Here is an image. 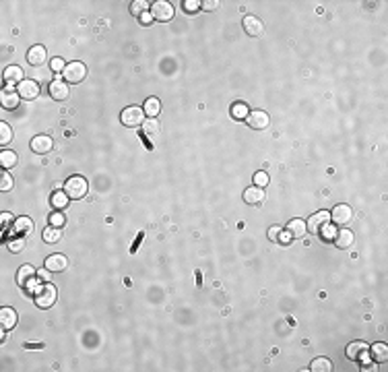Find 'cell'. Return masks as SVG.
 Segmentation results:
<instances>
[{
    "instance_id": "13",
    "label": "cell",
    "mask_w": 388,
    "mask_h": 372,
    "mask_svg": "<svg viewBox=\"0 0 388 372\" xmlns=\"http://www.w3.org/2000/svg\"><path fill=\"white\" fill-rule=\"evenodd\" d=\"M17 93L21 95L23 99H36L37 95H39V85L36 83V81H27L25 79L23 83H19V87H17Z\"/></svg>"
},
{
    "instance_id": "38",
    "label": "cell",
    "mask_w": 388,
    "mask_h": 372,
    "mask_svg": "<svg viewBox=\"0 0 388 372\" xmlns=\"http://www.w3.org/2000/svg\"><path fill=\"white\" fill-rule=\"evenodd\" d=\"M50 68H52L54 73H62L64 68H66V64H64L62 58H52V60H50Z\"/></svg>"
},
{
    "instance_id": "42",
    "label": "cell",
    "mask_w": 388,
    "mask_h": 372,
    "mask_svg": "<svg viewBox=\"0 0 388 372\" xmlns=\"http://www.w3.org/2000/svg\"><path fill=\"white\" fill-rule=\"evenodd\" d=\"M283 230L279 228V226H273L271 230H269V240H273V242H277V238H279V234H281Z\"/></svg>"
},
{
    "instance_id": "39",
    "label": "cell",
    "mask_w": 388,
    "mask_h": 372,
    "mask_svg": "<svg viewBox=\"0 0 388 372\" xmlns=\"http://www.w3.org/2000/svg\"><path fill=\"white\" fill-rule=\"evenodd\" d=\"M184 11H188V13H196L198 8L203 6V2H198V0H184Z\"/></svg>"
},
{
    "instance_id": "30",
    "label": "cell",
    "mask_w": 388,
    "mask_h": 372,
    "mask_svg": "<svg viewBox=\"0 0 388 372\" xmlns=\"http://www.w3.org/2000/svg\"><path fill=\"white\" fill-rule=\"evenodd\" d=\"M50 201H52V207H54V209H66V207H68V195L56 190V193L52 195Z\"/></svg>"
},
{
    "instance_id": "29",
    "label": "cell",
    "mask_w": 388,
    "mask_h": 372,
    "mask_svg": "<svg viewBox=\"0 0 388 372\" xmlns=\"http://www.w3.org/2000/svg\"><path fill=\"white\" fill-rule=\"evenodd\" d=\"M36 277V269H33L31 265H23L21 269H19V273H17V281H19L21 285H25L29 279H33Z\"/></svg>"
},
{
    "instance_id": "14",
    "label": "cell",
    "mask_w": 388,
    "mask_h": 372,
    "mask_svg": "<svg viewBox=\"0 0 388 372\" xmlns=\"http://www.w3.org/2000/svg\"><path fill=\"white\" fill-rule=\"evenodd\" d=\"M2 79H4V85H11V87H15V85H19V83H23V81H25V79H23V71H21V66H15V64H11V66H6V68H4Z\"/></svg>"
},
{
    "instance_id": "20",
    "label": "cell",
    "mask_w": 388,
    "mask_h": 372,
    "mask_svg": "<svg viewBox=\"0 0 388 372\" xmlns=\"http://www.w3.org/2000/svg\"><path fill=\"white\" fill-rule=\"evenodd\" d=\"M17 321H19V318H17V313L13 308H8V306L0 308V325H2V329L11 331V329H15Z\"/></svg>"
},
{
    "instance_id": "46",
    "label": "cell",
    "mask_w": 388,
    "mask_h": 372,
    "mask_svg": "<svg viewBox=\"0 0 388 372\" xmlns=\"http://www.w3.org/2000/svg\"><path fill=\"white\" fill-rule=\"evenodd\" d=\"M48 273H50V271H41V273H39V279H44V281H48Z\"/></svg>"
},
{
    "instance_id": "18",
    "label": "cell",
    "mask_w": 388,
    "mask_h": 372,
    "mask_svg": "<svg viewBox=\"0 0 388 372\" xmlns=\"http://www.w3.org/2000/svg\"><path fill=\"white\" fill-rule=\"evenodd\" d=\"M33 219H29V217H17L15 219V223H13V230H11V234L15 232L17 236H31V232H33Z\"/></svg>"
},
{
    "instance_id": "7",
    "label": "cell",
    "mask_w": 388,
    "mask_h": 372,
    "mask_svg": "<svg viewBox=\"0 0 388 372\" xmlns=\"http://www.w3.org/2000/svg\"><path fill=\"white\" fill-rule=\"evenodd\" d=\"M242 27H244V33L250 38H260L264 33V23L258 19L254 15H246L244 21H242Z\"/></svg>"
},
{
    "instance_id": "5",
    "label": "cell",
    "mask_w": 388,
    "mask_h": 372,
    "mask_svg": "<svg viewBox=\"0 0 388 372\" xmlns=\"http://www.w3.org/2000/svg\"><path fill=\"white\" fill-rule=\"evenodd\" d=\"M151 15H153V21L167 23L174 19V6L167 0H157V2L151 4Z\"/></svg>"
},
{
    "instance_id": "3",
    "label": "cell",
    "mask_w": 388,
    "mask_h": 372,
    "mask_svg": "<svg viewBox=\"0 0 388 372\" xmlns=\"http://www.w3.org/2000/svg\"><path fill=\"white\" fill-rule=\"evenodd\" d=\"M120 120H122L124 126L136 128V126H141L145 122V110L139 108V106H128V108L122 110V116H120Z\"/></svg>"
},
{
    "instance_id": "4",
    "label": "cell",
    "mask_w": 388,
    "mask_h": 372,
    "mask_svg": "<svg viewBox=\"0 0 388 372\" xmlns=\"http://www.w3.org/2000/svg\"><path fill=\"white\" fill-rule=\"evenodd\" d=\"M62 77L66 83H81L85 77H87V66L79 60H74V62H68L66 68L62 71Z\"/></svg>"
},
{
    "instance_id": "43",
    "label": "cell",
    "mask_w": 388,
    "mask_h": 372,
    "mask_svg": "<svg viewBox=\"0 0 388 372\" xmlns=\"http://www.w3.org/2000/svg\"><path fill=\"white\" fill-rule=\"evenodd\" d=\"M291 238H293V236H291V234L285 230V232H281V234H279V238H277V240L281 242V244H289V242H291Z\"/></svg>"
},
{
    "instance_id": "35",
    "label": "cell",
    "mask_w": 388,
    "mask_h": 372,
    "mask_svg": "<svg viewBox=\"0 0 388 372\" xmlns=\"http://www.w3.org/2000/svg\"><path fill=\"white\" fill-rule=\"evenodd\" d=\"M269 182H271V178H269V174L266 172H256L254 174V186H260V188H264V186H269Z\"/></svg>"
},
{
    "instance_id": "9",
    "label": "cell",
    "mask_w": 388,
    "mask_h": 372,
    "mask_svg": "<svg viewBox=\"0 0 388 372\" xmlns=\"http://www.w3.org/2000/svg\"><path fill=\"white\" fill-rule=\"evenodd\" d=\"M48 93H50V98H52V99H56V101H64V99L68 98V95H71V89H68V83H66V81L56 79V81H52V83H50Z\"/></svg>"
},
{
    "instance_id": "12",
    "label": "cell",
    "mask_w": 388,
    "mask_h": 372,
    "mask_svg": "<svg viewBox=\"0 0 388 372\" xmlns=\"http://www.w3.org/2000/svg\"><path fill=\"white\" fill-rule=\"evenodd\" d=\"M353 217V211L349 205H337L334 209L331 211V221L337 223V226H343V223H349Z\"/></svg>"
},
{
    "instance_id": "15",
    "label": "cell",
    "mask_w": 388,
    "mask_h": 372,
    "mask_svg": "<svg viewBox=\"0 0 388 372\" xmlns=\"http://www.w3.org/2000/svg\"><path fill=\"white\" fill-rule=\"evenodd\" d=\"M264 198H266L264 188H260V186H248L244 190V203H248V205H262Z\"/></svg>"
},
{
    "instance_id": "23",
    "label": "cell",
    "mask_w": 388,
    "mask_h": 372,
    "mask_svg": "<svg viewBox=\"0 0 388 372\" xmlns=\"http://www.w3.org/2000/svg\"><path fill=\"white\" fill-rule=\"evenodd\" d=\"M353 240H355V236H353L351 230H341L334 236V244H337V248H349L353 244Z\"/></svg>"
},
{
    "instance_id": "1",
    "label": "cell",
    "mask_w": 388,
    "mask_h": 372,
    "mask_svg": "<svg viewBox=\"0 0 388 372\" xmlns=\"http://www.w3.org/2000/svg\"><path fill=\"white\" fill-rule=\"evenodd\" d=\"M56 296H58V292L54 288V283L46 281V283H39V288L33 294V300H36V304L39 308H50L56 302Z\"/></svg>"
},
{
    "instance_id": "10",
    "label": "cell",
    "mask_w": 388,
    "mask_h": 372,
    "mask_svg": "<svg viewBox=\"0 0 388 372\" xmlns=\"http://www.w3.org/2000/svg\"><path fill=\"white\" fill-rule=\"evenodd\" d=\"M19 99H21V95L17 93L11 85H4L2 93H0V103H2V108L4 110H15L17 106H19Z\"/></svg>"
},
{
    "instance_id": "44",
    "label": "cell",
    "mask_w": 388,
    "mask_h": 372,
    "mask_svg": "<svg viewBox=\"0 0 388 372\" xmlns=\"http://www.w3.org/2000/svg\"><path fill=\"white\" fill-rule=\"evenodd\" d=\"M139 19H141L143 25H149V23H153V15H151V13H145V15L139 17Z\"/></svg>"
},
{
    "instance_id": "21",
    "label": "cell",
    "mask_w": 388,
    "mask_h": 372,
    "mask_svg": "<svg viewBox=\"0 0 388 372\" xmlns=\"http://www.w3.org/2000/svg\"><path fill=\"white\" fill-rule=\"evenodd\" d=\"M287 232L291 234L293 238H304L306 232H308V226H306L304 219H291L287 223Z\"/></svg>"
},
{
    "instance_id": "41",
    "label": "cell",
    "mask_w": 388,
    "mask_h": 372,
    "mask_svg": "<svg viewBox=\"0 0 388 372\" xmlns=\"http://www.w3.org/2000/svg\"><path fill=\"white\" fill-rule=\"evenodd\" d=\"M201 8H204V11H217L219 8V0H206V2H203V6Z\"/></svg>"
},
{
    "instance_id": "26",
    "label": "cell",
    "mask_w": 388,
    "mask_h": 372,
    "mask_svg": "<svg viewBox=\"0 0 388 372\" xmlns=\"http://www.w3.org/2000/svg\"><path fill=\"white\" fill-rule=\"evenodd\" d=\"M17 153L15 151H8V149H4V151H0V166H2L4 170H11L15 163H17Z\"/></svg>"
},
{
    "instance_id": "34",
    "label": "cell",
    "mask_w": 388,
    "mask_h": 372,
    "mask_svg": "<svg viewBox=\"0 0 388 372\" xmlns=\"http://www.w3.org/2000/svg\"><path fill=\"white\" fill-rule=\"evenodd\" d=\"M143 133L145 135H157L159 133V122L155 118H149L143 122Z\"/></svg>"
},
{
    "instance_id": "8",
    "label": "cell",
    "mask_w": 388,
    "mask_h": 372,
    "mask_svg": "<svg viewBox=\"0 0 388 372\" xmlns=\"http://www.w3.org/2000/svg\"><path fill=\"white\" fill-rule=\"evenodd\" d=\"M246 124H248L250 128H254V131H264V128L271 124V118H269V114H266V112L254 110V112H250V114H248Z\"/></svg>"
},
{
    "instance_id": "27",
    "label": "cell",
    "mask_w": 388,
    "mask_h": 372,
    "mask_svg": "<svg viewBox=\"0 0 388 372\" xmlns=\"http://www.w3.org/2000/svg\"><path fill=\"white\" fill-rule=\"evenodd\" d=\"M248 114H250L248 103H244V101H236L234 106H231V116H234L236 120H246V118H248Z\"/></svg>"
},
{
    "instance_id": "45",
    "label": "cell",
    "mask_w": 388,
    "mask_h": 372,
    "mask_svg": "<svg viewBox=\"0 0 388 372\" xmlns=\"http://www.w3.org/2000/svg\"><path fill=\"white\" fill-rule=\"evenodd\" d=\"M25 348H27V350H39V348H41V343H33V345L25 343Z\"/></svg>"
},
{
    "instance_id": "28",
    "label": "cell",
    "mask_w": 388,
    "mask_h": 372,
    "mask_svg": "<svg viewBox=\"0 0 388 372\" xmlns=\"http://www.w3.org/2000/svg\"><path fill=\"white\" fill-rule=\"evenodd\" d=\"M143 110H145V114L149 116V118H155V116L159 114V110H161V103H159L157 98H149V99L145 101V108Z\"/></svg>"
},
{
    "instance_id": "31",
    "label": "cell",
    "mask_w": 388,
    "mask_h": 372,
    "mask_svg": "<svg viewBox=\"0 0 388 372\" xmlns=\"http://www.w3.org/2000/svg\"><path fill=\"white\" fill-rule=\"evenodd\" d=\"M130 13L134 17H141L145 13H149V2H147V0H134L132 6H130Z\"/></svg>"
},
{
    "instance_id": "2",
    "label": "cell",
    "mask_w": 388,
    "mask_h": 372,
    "mask_svg": "<svg viewBox=\"0 0 388 372\" xmlns=\"http://www.w3.org/2000/svg\"><path fill=\"white\" fill-rule=\"evenodd\" d=\"M87 190H89V184L83 176H71L64 182V193L68 195V198H76L79 201V198L87 195Z\"/></svg>"
},
{
    "instance_id": "32",
    "label": "cell",
    "mask_w": 388,
    "mask_h": 372,
    "mask_svg": "<svg viewBox=\"0 0 388 372\" xmlns=\"http://www.w3.org/2000/svg\"><path fill=\"white\" fill-rule=\"evenodd\" d=\"M13 186H15L13 176L8 174L6 170H2V172H0V190H2V193H6V190H11Z\"/></svg>"
},
{
    "instance_id": "11",
    "label": "cell",
    "mask_w": 388,
    "mask_h": 372,
    "mask_svg": "<svg viewBox=\"0 0 388 372\" xmlns=\"http://www.w3.org/2000/svg\"><path fill=\"white\" fill-rule=\"evenodd\" d=\"M52 147H54V141H52V137H48V135H37L31 139V151L33 153L46 155V153L52 151Z\"/></svg>"
},
{
    "instance_id": "6",
    "label": "cell",
    "mask_w": 388,
    "mask_h": 372,
    "mask_svg": "<svg viewBox=\"0 0 388 372\" xmlns=\"http://www.w3.org/2000/svg\"><path fill=\"white\" fill-rule=\"evenodd\" d=\"M306 226H308L310 234H314V236H320V232H322L326 226H331V213H329V211H318V213H314L312 217H310V221L306 223Z\"/></svg>"
},
{
    "instance_id": "40",
    "label": "cell",
    "mask_w": 388,
    "mask_h": 372,
    "mask_svg": "<svg viewBox=\"0 0 388 372\" xmlns=\"http://www.w3.org/2000/svg\"><path fill=\"white\" fill-rule=\"evenodd\" d=\"M13 219H15V217H13L11 213H2V215H0V223H2V234H6V228L11 226Z\"/></svg>"
},
{
    "instance_id": "37",
    "label": "cell",
    "mask_w": 388,
    "mask_h": 372,
    "mask_svg": "<svg viewBox=\"0 0 388 372\" xmlns=\"http://www.w3.org/2000/svg\"><path fill=\"white\" fill-rule=\"evenodd\" d=\"M6 246H8L11 253H21L23 246H25V242H23V238H13V240L6 242Z\"/></svg>"
},
{
    "instance_id": "19",
    "label": "cell",
    "mask_w": 388,
    "mask_h": 372,
    "mask_svg": "<svg viewBox=\"0 0 388 372\" xmlns=\"http://www.w3.org/2000/svg\"><path fill=\"white\" fill-rule=\"evenodd\" d=\"M368 350H370L368 343H364V341H353V343L347 345V358L353 360V362H357V360H361V358H366Z\"/></svg>"
},
{
    "instance_id": "17",
    "label": "cell",
    "mask_w": 388,
    "mask_h": 372,
    "mask_svg": "<svg viewBox=\"0 0 388 372\" xmlns=\"http://www.w3.org/2000/svg\"><path fill=\"white\" fill-rule=\"evenodd\" d=\"M48 60V50L44 46H33L27 52V62L31 66H41Z\"/></svg>"
},
{
    "instance_id": "16",
    "label": "cell",
    "mask_w": 388,
    "mask_h": 372,
    "mask_svg": "<svg viewBox=\"0 0 388 372\" xmlns=\"http://www.w3.org/2000/svg\"><path fill=\"white\" fill-rule=\"evenodd\" d=\"M44 265H46V269L50 273H60V271H64L68 267V258L64 255H50Z\"/></svg>"
},
{
    "instance_id": "36",
    "label": "cell",
    "mask_w": 388,
    "mask_h": 372,
    "mask_svg": "<svg viewBox=\"0 0 388 372\" xmlns=\"http://www.w3.org/2000/svg\"><path fill=\"white\" fill-rule=\"evenodd\" d=\"M50 226H54V228H62L64 223H66V217H64V213H60V211H56V213H52L50 215Z\"/></svg>"
},
{
    "instance_id": "22",
    "label": "cell",
    "mask_w": 388,
    "mask_h": 372,
    "mask_svg": "<svg viewBox=\"0 0 388 372\" xmlns=\"http://www.w3.org/2000/svg\"><path fill=\"white\" fill-rule=\"evenodd\" d=\"M368 352H370V356H372L374 362H386L388 360V345L386 343H374Z\"/></svg>"
},
{
    "instance_id": "25",
    "label": "cell",
    "mask_w": 388,
    "mask_h": 372,
    "mask_svg": "<svg viewBox=\"0 0 388 372\" xmlns=\"http://www.w3.org/2000/svg\"><path fill=\"white\" fill-rule=\"evenodd\" d=\"M62 240V232H60V228H54V226H48L44 230V242L46 244H56V242Z\"/></svg>"
},
{
    "instance_id": "24",
    "label": "cell",
    "mask_w": 388,
    "mask_h": 372,
    "mask_svg": "<svg viewBox=\"0 0 388 372\" xmlns=\"http://www.w3.org/2000/svg\"><path fill=\"white\" fill-rule=\"evenodd\" d=\"M310 370L312 372H331L333 370V362L329 358H316L310 362Z\"/></svg>"
},
{
    "instance_id": "33",
    "label": "cell",
    "mask_w": 388,
    "mask_h": 372,
    "mask_svg": "<svg viewBox=\"0 0 388 372\" xmlns=\"http://www.w3.org/2000/svg\"><path fill=\"white\" fill-rule=\"evenodd\" d=\"M11 139H13V128L6 122H0V145L11 143Z\"/></svg>"
}]
</instances>
